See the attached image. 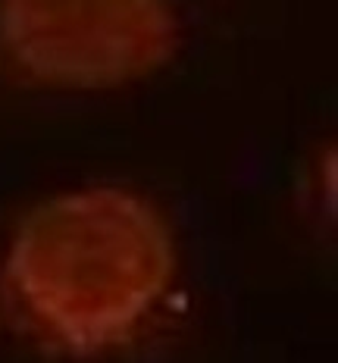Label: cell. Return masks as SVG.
Segmentation results:
<instances>
[{
    "instance_id": "cell-1",
    "label": "cell",
    "mask_w": 338,
    "mask_h": 363,
    "mask_svg": "<svg viewBox=\"0 0 338 363\" xmlns=\"http://www.w3.org/2000/svg\"><path fill=\"white\" fill-rule=\"evenodd\" d=\"M179 276L169 216L125 185H79L32 203L0 254V301L28 338L66 357L129 345Z\"/></svg>"
},
{
    "instance_id": "cell-2",
    "label": "cell",
    "mask_w": 338,
    "mask_h": 363,
    "mask_svg": "<svg viewBox=\"0 0 338 363\" xmlns=\"http://www.w3.org/2000/svg\"><path fill=\"white\" fill-rule=\"evenodd\" d=\"M179 48L169 0H0V63L38 88H123L160 72Z\"/></svg>"
}]
</instances>
